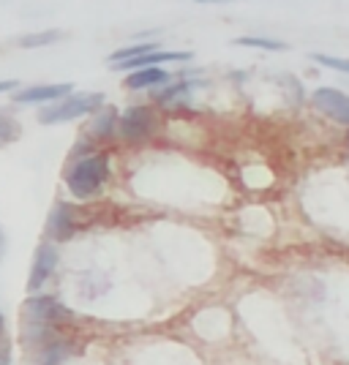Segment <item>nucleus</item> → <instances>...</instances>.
<instances>
[{
	"label": "nucleus",
	"instance_id": "1",
	"mask_svg": "<svg viewBox=\"0 0 349 365\" xmlns=\"http://www.w3.org/2000/svg\"><path fill=\"white\" fill-rule=\"evenodd\" d=\"M22 317H25V327L33 341H46V344L58 341L55 338L58 327L74 319V314L49 294H31L22 305Z\"/></svg>",
	"mask_w": 349,
	"mask_h": 365
},
{
	"label": "nucleus",
	"instance_id": "2",
	"mask_svg": "<svg viewBox=\"0 0 349 365\" xmlns=\"http://www.w3.org/2000/svg\"><path fill=\"white\" fill-rule=\"evenodd\" d=\"M109 178V161L106 155H82L66 172V185L76 199H91L104 188Z\"/></svg>",
	"mask_w": 349,
	"mask_h": 365
},
{
	"label": "nucleus",
	"instance_id": "3",
	"mask_svg": "<svg viewBox=\"0 0 349 365\" xmlns=\"http://www.w3.org/2000/svg\"><path fill=\"white\" fill-rule=\"evenodd\" d=\"M104 107V93H71L61 101H55L52 107L41 109L39 120L44 125H55V123H69L76 120L82 115H91Z\"/></svg>",
	"mask_w": 349,
	"mask_h": 365
},
{
	"label": "nucleus",
	"instance_id": "4",
	"mask_svg": "<svg viewBox=\"0 0 349 365\" xmlns=\"http://www.w3.org/2000/svg\"><path fill=\"white\" fill-rule=\"evenodd\" d=\"M156 128V115L151 107H128L118 118V131L126 142H142Z\"/></svg>",
	"mask_w": 349,
	"mask_h": 365
},
{
	"label": "nucleus",
	"instance_id": "5",
	"mask_svg": "<svg viewBox=\"0 0 349 365\" xmlns=\"http://www.w3.org/2000/svg\"><path fill=\"white\" fill-rule=\"evenodd\" d=\"M311 104L317 107V112H322L325 118L349 125V96L335 88H317L311 96Z\"/></svg>",
	"mask_w": 349,
	"mask_h": 365
},
{
	"label": "nucleus",
	"instance_id": "6",
	"mask_svg": "<svg viewBox=\"0 0 349 365\" xmlns=\"http://www.w3.org/2000/svg\"><path fill=\"white\" fill-rule=\"evenodd\" d=\"M76 232V213H74V205L69 202H58L52 207V213L46 218V237L55 240V243H66L71 240Z\"/></svg>",
	"mask_w": 349,
	"mask_h": 365
},
{
	"label": "nucleus",
	"instance_id": "7",
	"mask_svg": "<svg viewBox=\"0 0 349 365\" xmlns=\"http://www.w3.org/2000/svg\"><path fill=\"white\" fill-rule=\"evenodd\" d=\"M58 248L52 243H41L39 251H36V259H33V267H31V278H28V292H39L49 281V275L55 273L58 267Z\"/></svg>",
	"mask_w": 349,
	"mask_h": 365
},
{
	"label": "nucleus",
	"instance_id": "8",
	"mask_svg": "<svg viewBox=\"0 0 349 365\" xmlns=\"http://www.w3.org/2000/svg\"><path fill=\"white\" fill-rule=\"evenodd\" d=\"M74 93V85L71 82H61V85H33V88H25L16 96H11L16 104H44V101H61L66 96Z\"/></svg>",
	"mask_w": 349,
	"mask_h": 365
},
{
	"label": "nucleus",
	"instance_id": "9",
	"mask_svg": "<svg viewBox=\"0 0 349 365\" xmlns=\"http://www.w3.org/2000/svg\"><path fill=\"white\" fill-rule=\"evenodd\" d=\"M169 61H191V52H164V49H156V52H148V55H139L134 61L118 63L115 68L121 71H137V68H151V66H161V63Z\"/></svg>",
	"mask_w": 349,
	"mask_h": 365
},
{
	"label": "nucleus",
	"instance_id": "10",
	"mask_svg": "<svg viewBox=\"0 0 349 365\" xmlns=\"http://www.w3.org/2000/svg\"><path fill=\"white\" fill-rule=\"evenodd\" d=\"M169 79V74L161 66H151V68H137L126 76V88L128 91H145V88H156V85H164Z\"/></svg>",
	"mask_w": 349,
	"mask_h": 365
},
{
	"label": "nucleus",
	"instance_id": "11",
	"mask_svg": "<svg viewBox=\"0 0 349 365\" xmlns=\"http://www.w3.org/2000/svg\"><path fill=\"white\" fill-rule=\"evenodd\" d=\"M118 118H121V112H118L115 107L98 109V115L93 118L91 134L98 139H109L112 134H115V128H118Z\"/></svg>",
	"mask_w": 349,
	"mask_h": 365
},
{
	"label": "nucleus",
	"instance_id": "12",
	"mask_svg": "<svg viewBox=\"0 0 349 365\" xmlns=\"http://www.w3.org/2000/svg\"><path fill=\"white\" fill-rule=\"evenodd\" d=\"M63 36H66L63 31H39V33H28V36H22L16 44L22 46V49H36V46L55 44V41H61Z\"/></svg>",
	"mask_w": 349,
	"mask_h": 365
},
{
	"label": "nucleus",
	"instance_id": "13",
	"mask_svg": "<svg viewBox=\"0 0 349 365\" xmlns=\"http://www.w3.org/2000/svg\"><path fill=\"white\" fill-rule=\"evenodd\" d=\"M232 44L235 46H254V49H265V52H284L287 44L284 41H275V38H259V36H238V38H232Z\"/></svg>",
	"mask_w": 349,
	"mask_h": 365
},
{
	"label": "nucleus",
	"instance_id": "14",
	"mask_svg": "<svg viewBox=\"0 0 349 365\" xmlns=\"http://www.w3.org/2000/svg\"><path fill=\"white\" fill-rule=\"evenodd\" d=\"M158 46L156 44H131V46H123L118 52H112L109 55V63L112 66H118V63H126V61H134L139 55H148V52H156Z\"/></svg>",
	"mask_w": 349,
	"mask_h": 365
},
{
	"label": "nucleus",
	"instance_id": "15",
	"mask_svg": "<svg viewBox=\"0 0 349 365\" xmlns=\"http://www.w3.org/2000/svg\"><path fill=\"white\" fill-rule=\"evenodd\" d=\"M19 134H22L19 123H16L14 118H9V115H3V112H0V148H3V145H11V142H16V139H19Z\"/></svg>",
	"mask_w": 349,
	"mask_h": 365
},
{
	"label": "nucleus",
	"instance_id": "16",
	"mask_svg": "<svg viewBox=\"0 0 349 365\" xmlns=\"http://www.w3.org/2000/svg\"><path fill=\"white\" fill-rule=\"evenodd\" d=\"M66 354H69V346L63 344L61 338L58 341H49L44 349V357H41V365H61L66 360Z\"/></svg>",
	"mask_w": 349,
	"mask_h": 365
},
{
	"label": "nucleus",
	"instance_id": "17",
	"mask_svg": "<svg viewBox=\"0 0 349 365\" xmlns=\"http://www.w3.org/2000/svg\"><path fill=\"white\" fill-rule=\"evenodd\" d=\"M311 61L319 63V66H328V68H335V71H344V74H349V61H344V58H333V55L314 52V55H311Z\"/></svg>",
	"mask_w": 349,
	"mask_h": 365
},
{
	"label": "nucleus",
	"instance_id": "18",
	"mask_svg": "<svg viewBox=\"0 0 349 365\" xmlns=\"http://www.w3.org/2000/svg\"><path fill=\"white\" fill-rule=\"evenodd\" d=\"M191 88V82H178V85H172V88H167L164 93H158L156 98L161 101V104H169V101H175L178 96H183V93Z\"/></svg>",
	"mask_w": 349,
	"mask_h": 365
},
{
	"label": "nucleus",
	"instance_id": "19",
	"mask_svg": "<svg viewBox=\"0 0 349 365\" xmlns=\"http://www.w3.org/2000/svg\"><path fill=\"white\" fill-rule=\"evenodd\" d=\"M14 88H16L14 79H3V82H0V93H9V91H14Z\"/></svg>",
	"mask_w": 349,
	"mask_h": 365
},
{
	"label": "nucleus",
	"instance_id": "20",
	"mask_svg": "<svg viewBox=\"0 0 349 365\" xmlns=\"http://www.w3.org/2000/svg\"><path fill=\"white\" fill-rule=\"evenodd\" d=\"M194 3H202V6H218V3H232V0H194Z\"/></svg>",
	"mask_w": 349,
	"mask_h": 365
},
{
	"label": "nucleus",
	"instance_id": "21",
	"mask_svg": "<svg viewBox=\"0 0 349 365\" xmlns=\"http://www.w3.org/2000/svg\"><path fill=\"white\" fill-rule=\"evenodd\" d=\"M3 251H6V235H3V227H0V257H3Z\"/></svg>",
	"mask_w": 349,
	"mask_h": 365
},
{
	"label": "nucleus",
	"instance_id": "22",
	"mask_svg": "<svg viewBox=\"0 0 349 365\" xmlns=\"http://www.w3.org/2000/svg\"><path fill=\"white\" fill-rule=\"evenodd\" d=\"M0 365H9V354L6 351H0Z\"/></svg>",
	"mask_w": 349,
	"mask_h": 365
},
{
	"label": "nucleus",
	"instance_id": "23",
	"mask_svg": "<svg viewBox=\"0 0 349 365\" xmlns=\"http://www.w3.org/2000/svg\"><path fill=\"white\" fill-rule=\"evenodd\" d=\"M3 327H6V317H3V311H0V335H3Z\"/></svg>",
	"mask_w": 349,
	"mask_h": 365
},
{
	"label": "nucleus",
	"instance_id": "24",
	"mask_svg": "<svg viewBox=\"0 0 349 365\" xmlns=\"http://www.w3.org/2000/svg\"><path fill=\"white\" fill-rule=\"evenodd\" d=\"M347 145H349V137H347Z\"/></svg>",
	"mask_w": 349,
	"mask_h": 365
}]
</instances>
